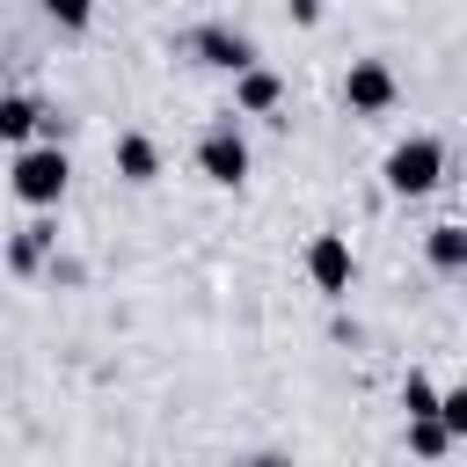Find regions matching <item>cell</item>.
Masks as SVG:
<instances>
[{"label": "cell", "instance_id": "obj_1", "mask_svg": "<svg viewBox=\"0 0 467 467\" xmlns=\"http://www.w3.org/2000/svg\"><path fill=\"white\" fill-rule=\"evenodd\" d=\"M66 182H73V161H66V146H22L15 153V168H7V190L44 219L58 197H66Z\"/></svg>", "mask_w": 467, "mask_h": 467}, {"label": "cell", "instance_id": "obj_2", "mask_svg": "<svg viewBox=\"0 0 467 467\" xmlns=\"http://www.w3.org/2000/svg\"><path fill=\"white\" fill-rule=\"evenodd\" d=\"M379 175H387V190H394V197H423V190H438V175H445V146H438L431 131H409V139H394V146H387Z\"/></svg>", "mask_w": 467, "mask_h": 467}, {"label": "cell", "instance_id": "obj_3", "mask_svg": "<svg viewBox=\"0 0 467 467\" xmlns=\"http://www.w3.org/2000/svg\"><path fill=\"white\" fill-rule=\"evenodd\" d=\"M197 168H204L219 190H234V182L248 175V131H241V117H234V109L204 124V139H197Z\"/></svg>", "mask_w": 467, "mask_h": 467}, {"label": "cell", "instance_id": "obj_4", "mask_svg": "<svg viewBox=\"0 0 467 467\" xmlns=\"http://www.w3.org/2000/svg\"><path fill=\"white\" fill-rule=\"evenodd\" d=\"M190 51H197L204 66H226V73H248V66H255V36H248L241 22H226V15L197 22V29H190Z\"/></svg>", "mask_w": 467, "mask_h": 467}, {"label": "cell", "instance_id": "obj_5", "mask_svg": "<svg viewBox=\"0 0 467 467\" xmlns=\"http://www.w3.org/2000/svg\"><path fill=\"white\" fill-rule=\"evenodd\" d=\"M394 95H401V80H394V66H387V58H350V73H343V102H350L358 117L394 109Z\"/></svg>", "mask_w": 467, "mask_h": 467}, {"label": "cell", "instance_id": "obj_6", "mask_svg": "<svg viewBox=\"0 0 467 467\" xmlns=\"http://www.w3.org/2000/svg\"><path fill=\"white\" fill-rule=\"evenodd\" d=\"M306 277H314V292L343 299V292H350V277H358L350 241H343V234H314V241H306Z\"/></svg>", "mask_w": 467, "mask_h": 467}, {"label": "cell", "instance_id": "obj_7", "mask_svg": "<svg viewBox=\"0 0 467 467\" xmlns=\"http://www.w3.org/2000/svg\"><path fill=\"white\" fill-rule=\"evenodd\" d=\"M285 102V80H277V66H248V73H234V117H270Z\"/></svg>", "mask_w": 467, "mask_h": 467}, {"label": "cell", "instance_id": "obj_8", "mask_svg": "<svg viewBox=\"0 0 467 467\" xmlns=\"http://www.w3.org/2000/svg\"><path fill=\"white\" fill-rule=\"evenodd\" d=\"M51 255H58V226H51V219H29V226H15V241H7V270H15V277L44 270Z\"/></svg>", "mask_w": 467, "mask_h": 467}, {"label": "cell", "instance_id": "obj_9", "mask_svg": "<svg viewBox=\"0 0 467 467\" xmlns=\"http://www.w3.org/2000/svg\"><path fill=\"white\" fill-rule=\"evenodd\" d=\"M36 131H44V102H36V95H22V88H15V95H0V146H15V153H22V146H36Z\"/></svg>", "mask_w": 467, "mask_h": 467}, {"label": "cell", "instance_id": "obj_10", "mask_svg": "<svg viewBox=\"0 0 467 467\" xmlns=\"http://www.w3.org/2000/svg\"><path fill=\"white\" fill-rule=\"evenodd\" d=\"M117 175H124V182H153V175H161L153 131H117Z\"/></svg>", "mask_w": 467, "mask_h": 467}, {"label": "cell", "instance_id": "obj_11", "mask_svg": "<svg viewBox=\"0 0 467 467\" xmlns=\"http://www.w3.org/2000/svg\"><path fill=\"white\" fill-rule=\"evenodd\" d=\"M423 248H431V270H445V277L467 270V226H460V219H438V226L423 234Z\"/></svg>", "mask_w": 467, "mask_h": 467}, {"label": "cell", "instance_id": "obj_12", "mask_svg": "<svg viewBox=\"0 0 467 467\" xmlns=\"http://www.w3.org/2000/svg\"><path fill=\"white\" fill-rule=\"evenodd\" d=\"M409 452H416V467H438V460L452 452L445 423H438V416H409Z\"/></svg>", "mask_w": 467, "mask_h": 467}, {"label": "cell", "instance_id": "obj_13", "mask_svg": "<svg viewBox=\"0 0 467 467\" xmlns=\"http://www.w3.org/2000/svg\"><path fill=\"white\" fill-rule=\"evenodd\" d=\"M438 423H445L452 445L467 438V387H438Z\"/></svg>", "mask_w": 467, "mask_h": 467}, {"label": "cell", "instance_id": "obj_14", "mask_svg": "<svg viewBox=\"0 0 467 467\" xmlns=\"http://www.w3.org/2000/svg\"><path fill=\"white\" fill-rule=\"evenodd\" d=\"M401 409H409V416H438V387H431L423 372H409V379H401Z\"/></svg>", "mask_w": 467, "mask_h": 467}, {"label": "cell", "instance_id": "obj_15", "mask_svg": "<svg viewBox=\"0 0 467 467\" xmlns=\"http://www.w3.org/2000/svg\"><path fill=\"white\" fill-rule=\"evenodd\" d=\"M44 15H51L58 29H88V22H95V15H88V0H51Z\"/></svg>", "mask_w": 467, "mask_h": 467}, {"label": "cell", "instance_id": "obj_16", "mask_svg": "<svg viewBox=\"0 0 467 467\" xmlns=\"http://www.w3.org/2000/svg\"><path fill=\"white\" fill-rule=\"evenodd\" d=\"M248 467H292V460H285V452H255Z\"/></svg>", "mask_w": 467, "mask_h": 467}]
</instances>
